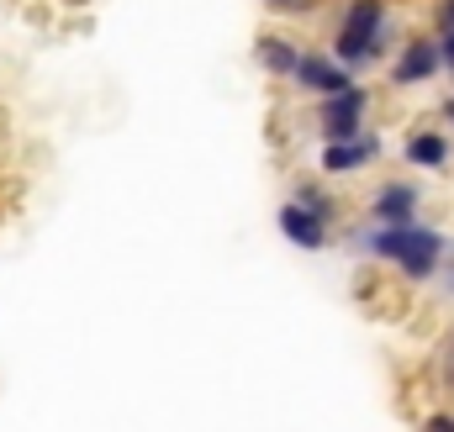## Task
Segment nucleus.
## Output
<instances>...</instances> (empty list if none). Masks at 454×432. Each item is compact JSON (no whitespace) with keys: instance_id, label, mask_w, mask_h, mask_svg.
<instances>
[{"instance_id":"nucleus-7","label":"nucleus","mask_w":454,"mask_h":432,"mask_svg":"<svg viewBox=\"0 0 454 432\" xmlns=\"http://www.w3.org/2000/svg\"><path fill=\"white\" fill-rule=\"evenodd\" d=\"M380 153H386V137H380V132H359V137H348V143H323V148H317V174H328V180L364 174Z\"/></svg>"},{"instance_id":"nucleus-9","label":"nucleus","mask_w":454,"mask_h":432,"mask_svg":"<svg viewBox=\"0 0 454 432\" xmlns=\"http://www.w3.org/2000/svg\"><path fill=\"white\" fill-rule=\"evenodd\" d=\"M402 158L412 169H423V174H444L454 164V132H444V127H412L402 137Z\"/></svg>"},{"instance_id":"nucleus-10","label":"nucleus","mask_w":454,"mask_h":432,"mask_svg":"<svg viewBox=\"0 0 454 432\" xmlns=\"http://www.w3.org/2000/svg\"><path fill=\"white\" fill-rule=\"evenodd\" d=\"M301 42L296 37H286V32H264L259 42H254V64L270 74V80H280V85H291V74H296V64H301Z\"/></svg>"},{"instance_id":"nucleus-5","label":"nucleus","mask_w":454,"mask_h":432,"mask_svg":"<svg viewBox=\"0 0 454 432\" xmlns=\"http://www.w3.org/2000/svg\"><path fill=\"white\" fill-rule=\"evenodd\" d=\"M348 85H359V74H348L328 48H307L296 74H291V90H301L307 101H328V96H339Z\"/></svg>"},{"instance_id":"nucleus-4","label":"nucleus","mask_w":454,"mask_h":432,"mask_svg":"<svg viewBox=\"0 0 454 432\" xmlns=\"http://www.w3.org/2000/svg\"><path fill=\"white\" fill-rule=\"evenodd\" d=\"M444 74V58H439V37H402L396 53L386 58V80L391 90H418V85H434Z\"/></svg>"},{"instance_id":"nucleus-3","label":"nucleus","mask_w":454,"mask_h":432,"mask_svg":"<svg viewBox=\"0 0 454 432\" xmlns=\"http://www.w3.org/2000/svg\"><path fill=\"white\" fill-rule=\"evenodd\" d=\"M370 90L364 85H348L328 101H312V127H317V143H348L359 132H370Z\"/></svg>"},{"instance_id":"nucleus-6","label":"nucleus","mask_w":454,"mask_h":432,"mask_svg":"<svg viewBox=\"0 0 454 432\" xmlns=\"http://www.w3.org/2000/svg\"><path fill=\"white\" fill-rule=\"evenodd\" d=\"M423 185L418 180H380L370 206H364V221L370 227H407V221H423Z\"/></svg>"},{"instance_id":"nucleus-2","label":"nucleus","mask_w":454,"mask_h":432,"mask_svg":"<svg viewBox=\"0 0 454 432\" xmlns=\"http://www.w3.org/2000/svg\"><path fill=\"white\" fill-rule=\"evenodd\" d=\"M391 42H396V16H391V0H343L328 53L339 58L348 74H364V69L386 64V58L396 53Z\"/></svg>"},{"instance_id":"nucleus-17","label":"nucleus","mask_w":454,"mask_h":432,"mask_svg":"<svg viewBox=\"0 0 454 432\" xmlns=\"http://www.w3.org/2000/svg\"><path fill=\"white\" fill-rule=\"evenodd\" d=\"M439 121H444V132H454V96L439 101Z\"/></svg>"},{"instance_id":"nucleus-8","label":"nucleus","mask_w":454,"mask_h":432,"mask_svg":"<svg viewBox=\"0 0 454 432\" xmlns=\"http://www.w3.org/2000/svg\"><path fill=\"white\" fill-rule=\"evenodd\" d=\"M275 227H280V237H286L291 248H301V253H323V248L333 243V221H323V216L312 212V206H301V201H280Z\"/></svg>"},{"instance_id":"nucleus-13","label":"nucleus","mask_w":454,"mask_h":432,"mask_svg":"<svg viewBox=\"0 0 454 432\" xmlns=\"http://www.w3.org/2000/svg\"><path fill=\"white\" fill-rule=\"evenodd\" d=\"M275 16H301V11H312V0H264Z\"/></svg>"},{"instance_id":"nucleus-16","label":"nucleus","mask_w":454,"mask_h":432,"mask_svg":"<svg viewBox=\"0 0 454 432\" xmlns=\"http://www.w3.org/2000/svg\"><path fill=\"white\" fill-rule=\"evenodd\" d=\"M434 285H439V290L454 301V248H450V258H444V269H439V280H434Z\"/></svg>"},{"instance_id":"nucleus-14","label":"nucleus","mask_w":454,"mask_h":432,"mask_svg":"<svg viewBox=\"0 0 454 432\" xmlns=\"http://www.w3.org/2000/svg\"><path fill=\"white\" fill-rule=\"evenodd\" d=\"M439 37V58H444V74L454 80V32H434Z\"/></svg>"},{"instance_id":"nucleus-12","label":"nucleus","mask_w":454,"mask_h":432,"mask_svg":"<svg viewBox=\"0 0 454 432\" xmlns=\"http://www.w3.org/2000/svg\"><path fill=\"white\" fill-rule=\"evenodd\" d=\"M434 32H454V0H439L434 5Z\"/></svg>"},{"instance_id":"nucleus-15","label":"nucleus","mask_w":454,"mask_h":432,"mask_svg":"<svg viewBox=\"0 0 454 432\" xmlns=\"http://www.w3.org/2000/svg\"><path fill=\"white\" fill-rule=\"evenodd\" d=\"M423 432H454V412H428L423 417Z\"/></svg>"},{"instance_id":"nucleus-18","label":"nucleus","mask_w":454,"mask_h":432,"mask_svg":"<svg viewBox=\"0 0 454 432\" xmlns=\"http://www.w3.org/2000/svg\"><path fill=\"white\" fill-rule=\"evenodd\" d=\"M450 353H454V337H450Z\"/></svg>"},{"instance_id":"nucleus-11","label":"nucleus","mask_w":454,"mask_h":432,"mask_svg":"<svg viewBox=\"0 0 454 432\" xmlns=\"http://www.w3.org/2000/svg\"><path fill=\"white\" fill-rule=\"evenodd\" d=\"M291 201H301V206H312V212L323 216V221H339V196L323 185V180H296V190H291Z\"/></svg>"},{"instance_id":"nucleus-1","label":"nucleus","mask_w":454,"mask_h":432,"mask_svg":"<svg viewBox=\"0 0 454 432\" xmlns=\"http://www.w3.org/2000/svg\"><path fill=\"white\" fill-rule=\"evenodd\" d=\"M375 264H386V269H396L407 285H434L439 280V269H444V258H450V237L439 232V227H428V221H407V227H370L364 221V232L354 237Z\"/></svg>"}]
</instances>
